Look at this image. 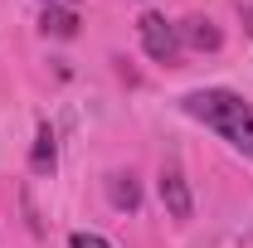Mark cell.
I'll list each match as a JSON object with an SVG mask.
<instances>
[{
	"instance_id": "obj_1",
	"label": "cell",
	"mask_w": 253,
	"mask_h": 248,
	"mask_svg": "<svg viewBox=\"0 0 253 248\" xmlns=\"http://www.w3.org/2000/svg\"><path fill=\"white\" fill-rule=\"evenodd\" d=\"M180 107H185V117L219 131L239 156L253 161V102L244 93H234V88H195Z\"/></svg>"
},
{
	"instance_id": "obj_2",
	"label": "cell",
	"mask_w": 253,
	"mask_h": 248,
	"mask_svg": "<svg viewBox=\"0 0 253 248\" xmlns=\"http://www.w3.org/2000/svg\"><path fill=\"white\" fill-rule=\"evenodd\" d=\"M136 34H141V49H146L156 63H166V68L180 63V49H185V44H180V25H170L166 15L146 10V15L136 20Z\"/></svg>"
},
{
	"instance_id": "obj_3",
	"label": "cell",
	"mask_w": 253,
	"mask_h": 248,
	"mask_svg": "<svg viewBox=\"0 0 253 248\" xmlns=\"http://www.w3.org/2000/svg\"><path fill=\"white\" fill-rule=\"evenodd\" d=\"M161 205L170 219H190L195 214V200H190V180L180 175V165H161Z\"/></svg>"
},
{
	"instance_id": "obj_4",
	"label": "cell",
	"mask_w": 253,
	"mask_h": 248,
	"mask_svg": "<svg viewBox=\"0 0 253 248\" xmlns=\"http://www.w3.org/2000/svg\"><path fill=\"white\" fill-rule=\"evenodd\" d=\"M30 165H34V175H54V165H59V141H54V126L49 122H39V131H34Z\"/></svg>"
},
{
	"instance_id": "obj_5",
	"label": "cell",
	"mask_w": 253,
	"mask_h": 248,
	"mask_svg": "<svg viewBox=\"0 0 253 248\" xmlns=\"http://www.w3.org/2000/svg\"><path fill=\"white\" fill-rule=\"evenodd\" d=\"M39 30L54 34V39H73V34H78V10H68V5H44Z\"/></svg>"
},
{
	"instance_id": "obj_6",
	"label": "cell",
	"mask_w": 253,
	"mask_h": 248,
	"mask_svg": "<svg viewBox=\"0 0 253 248\" xmlns=\"http://www.w3.org/2000/svg\"><path fill=\"white\" fill-rule=\"evenodd\" d=\"M180 44H190V49H219L224 39H219V30H214L210 20H200V15H190L185 25H180Z\"/></svg>"
},
{
	"instance_id": "obj_7",
	"label": "cell",
	"mask_w": 253,
	"mask_h": 248,
	"mask_svg": "<svg viewBox=\"0 0 253 248\" xmlns=\"http://www.w3.org/2000/svg\"><path fill=\"white\" fill-rule=\"evenodd\" d=\"M107 200H112L117 209H136V205H141V190H136L131 175H107Z\"/></svg>"
},
{
	"instance_id": "obj_8",
	"label": "cell",
	"mask_w": 253,
	"mask_h": 248,
	"mask_svg": "<svg viewBox=\"0 0 253 248\" xmlns=\"http://www.w3.org/2000/svg\"><path fill=\"white\" fill-rule=\"evenodd\" d=\"M68 248H112V244H107L102 234H73V239H68Z\"/></svg>"
},
{
	"instance_id": "obj_9",
	"label": "cell",
	"mask_w": 253,
	"mask_h": 248,
	"mask_svg": "<svg viewBox=\"0 0 253 248\" xmlns=\"http://www.w3.org/2000/svg\"><path fill=\"white\" fill-rule=\"evenodd\" d=\"M239 15L249 20V34H253V5H239Z\"/></svg>"
},
{
	"instance_id": "obj_10",
	"label": "cell",
	"mask_w": 253,
	"mask_h": 248,
	"mask_svg": "<svg viewBox=\"0 0 253 248\" xmlns=\"http://www.w3.org/2000/svg\"><path fill=\"white\" fill-rule=\"evenodd\" d=\"M44 5H68V10H78V0H44Z\"/></svg>"
}]
</instances>
